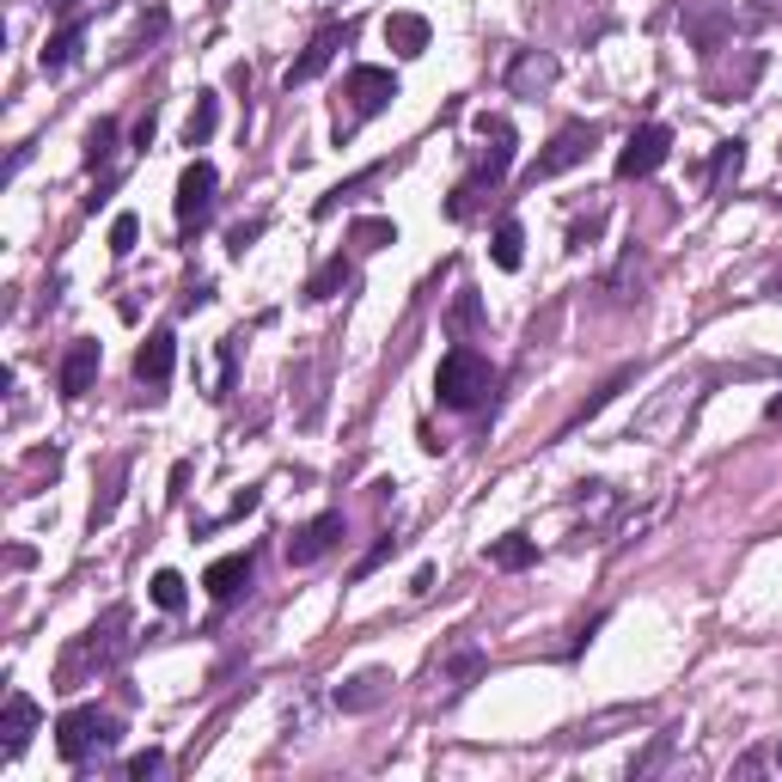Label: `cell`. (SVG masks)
Here are the masks:
<instances>
[{
    "instance_id": "cell-1",
    "label": "cell",
    "mask_w": 782,
    "mask_h": 782,
    "mask_svg": "<svg viewBox=\"0 0 782 782\" xmlns=\"http://www.w3.org/2000/svg\"><path fill=\"white\" fill-rule=\"evenodd\" d=\"M490 385H495L490 354L465 349V342L441 354V373H434V398H441L446 410H477V404L490 398Z\"/></svg>"
},
{
    "instance_id": "cell-2",
    "label": "cell",
    "mask_w": 782,
    "mask_h": 782,
    "mask_svg": "<svg viewBox=\"0 0 782 782\" xmlns=\"http://www.w3.org/2000/svg\"><path fill=\"white\" fill-rule=\"evenodd\" d=\"M105 746H117V715H105V709H68L56 721V751L68 765H80L86 751H105Z\"/></svg>"
},
{
    "instance_id": "cell-3",
    "label": "cell",
    "mask_w": 782,
    "mask_h": 782,
    "mask_svg": "<svg viewBox=\"0 0 782 782\" xmlns=\"http://www.w3.org/2000/svg\"><path fill=\"white\" fill-rule=\"evenodd\" d=\"M666 154H673V129L666 123H642L636 135L624 141V154H617V178H648V171L666 166Z\"/></svg>"
},
{
    "instance_id": "cell-4",
    "label": "cell",
    "mask_w": 782,
    "mask_h": 782,
    "mask_svg": "<svg viewBox=\"0 0 782 782\" xmlns=\"http://www.w3.org/2000/svg\"><path fill=\"white\" fill-rule=\"evenodd\" d=\"M215 166L208 159H190L184 166V178H178V227L184 232H196L202 220H208V208H215Z\"/></svg>"
},
{
    "instance_id": "cell-5",
    "label": "cell",
    "mask_w": 782,
    "mask_h": 782,
    "mask_svg": "<svg viewBox=\"0 0 782 782\" xmlns=\"http://www.w3.org/2000/svg\"><path fill=\"white\" fill-rule=\"evenodd\" d=\"M593 141H599L593 123H568V129H556V141L544 147V154H538V166H532V184H538V178H563L568 166H581Z\"/></svg>"
},
{
    "instance_id": "cell-6",
    "label": "cell",
    "mask_w": 782,
    "mask_h": 782,
    "mask_svg": "<svg viewBox=\"0 0 782 782\" xmlns=\"http://www.w3.org/2000/svg\"><path fill=\"white\" fill-rule=\"evenodd\" d=\"M349 98H354V117H380L398 98V74L392 68H349Z\"/></svg>"
},
{
    "instance_id": "cell-7",
    "label": "cell",
    "mask_w": 782,
    "mask_h": 782,
    "mask_svg": "<svg viewBox=\"0 0 782 782\" xmlns=\"http://www.w3.org/2000/svg\"><path fill=\"white\" fill-rule=\"evenodd\" d=\"M477 135L490 141V154L477 166V184H502L507 166H514V123L507 117H477Z\"/></svg>"
},
{
    "instance_id": "cell-8",
    "label": "cell",
    "mask_w": 782,
    "mask_h": 782,
    "mask_svg": "<svg viewBox=\"0 0 782 782\" xmlns=\"http://www.w3.org/2000/svg\"><path fill=\"white\" fill-rule=\"evenodd\" d=\"M337 538H342V514H318V520H306L300 532L288 538V563H293V568L318 563L324 551H337Z\"/></svg>"
},
{
    "instance_id": "cell-9",
    "label": "cell",
    "mask_w": 782,
    "mask_h": 782,
    "mask_svg": "<svg viewBox=\"0 0 782 782\" xmlns=\"http://www.w3.org/2000/svg\"><path fill=\"white\" fill-rule=\"evenodd\" d=\"M251 575H257V556L239 551V556H220V563H208V575H202V587L220 599V605H232V599L251 587Z\"/></svg>"
},
{
    "instance_id": "cell-10",
    "label": "cell",
    "mask_w": 782,
    "mask_h": 782,
    "mask_svg": "<svg viewBox=\"0 0 782 782\" xmlns=\"http://www.w3.org/2000/svg\"><path fill=\"white\" fill-rule=\"evenodd\" d=\"M342 44H349V25H342V32H337V25H324V32L306 44V56L288 68V86H306V80H318L324 68L337 62V49H342Z\"/></svg>"
},
{
    "instance_id": "cell-11",
    "label": "cell",
    "mask_w": 782,
    "mask_h": 782,
    "mask_svg": "<svg viewBox=\"0 0 782 782\" xmlns=\"http://www.w3.org/2000/svg\"><path fill=\"white\" fill-rule=\"evenodd\" d=\"M98 361H105V349H98L93 337H80L74 349L62 354V398H86V392H93Z\"/></svg>"
},
{
    "instance_id": "cell-12",
    "label": "cell",
    "mask_w": 782,
    "mask_h": 782,
    "mask_svg": "<svg viewBox=\"0 0 782 782\" xmlns=\"http://www.w3.org/2000/svg\"><path fill=\"white\" fill-rule=\"evenodd\" d=\"M171 361H178V337H171V330H154V337L141 342V354H135V380L159 392V385L171 380Z\"/></svg>"
},
{
    "instance_id": "cell-13",
    "label": "cell",
    "mask_w": 782,
    "mask_h": 782,
    "mask_svg": "<svg viewBox=\"0 0 782 782\" xmlns=\"http://www.w3.org/2000/svg\"><path fill=\"white\" fill-rule=\"evenodd\" d=\"M32 727H37V703L32 697H25V690H13V697H7V721H0V751H7V758H13V751H25V739H32Z\"/></svg>"
},
{
    "instance_id": "cell-14",
    "label": "cell",
    "mask_w": 782,
    "mask_h": 782,
    "mask_svg": "<svg viewBox=\"0 0 782 782\" xmlns=\"http://www.w3.org/2000/svg\"><path fill=\"white\" fill-rule=\"evenodd\" d=\"M385 44L398 49V56H422V49H429V19L422 13H392L385 19Z\"/></svg>"
},
{
    "instance_id": "cell-15",
    "label": "cell",
    "mask_w": 782,
    "mask_h": 782,
    "mask_svg": "<svg viewBox=\"0 0 782 782\" xmlns=\"http://www.w3.org/2000/svg\"><path fill=\"white\" fill-rule=\"evenodd\" d=\"M385 685H392V673H361L349 678V685H337V709H373L385 697Z\"/></svg>"
},
{
    "instance_id": "cell-16",
    "label": "cell",
    "mask_w": 782,
    "mask_h": 782,
    "mask_svg": "<svg viewBox=\"0 0 782 782\" xmlns=\"http://www.w3.org/2000/svg\"><path fill=\"white\" fill-rule=\"evenodd\" d=\"M490 257H495V269H520V257H526V227L520 220H502V227H495Z\"/></svg>"
},
{
    "instance_id": "cell-17",
    "label": "cell",
    "mask_w": 782,
    "mask_h": 782,
    "mask_svg": "<svg viewBox=\"0 0 782 782\" xmlns=\"http://www.w3.org/2000/svg\"><path fill=\"white\" fill-rule=\"evenodd\" d=\"M490 563L495 568H532L538 563V544H532V538H520V532H507V538H495V544H490Z\"/></svg>"
},
{
    "instance_id": "cell-18",
    "label": "cell",
    "mask_w": 782,
    "mask_h": 782,
    "mask_svg": "<svg viewBox=\"0 0 782 782\" xmlns=\"http://www.w3.org/2000/svg\"><path fill=\"white\" fill-rule=\"evenodd\" d=\"M215 123H220V105H215V93H196V110L184 117V141H190V147H202V141L215 135Z\"/></svg>"
},
{
    "instance_id": "cell-19",
    "label": "cell",
    "mask_w": 782,
    "mask_h": 782,
    "mask_svg": "<svg viewBox=\"0 0 782 782\" xmlns=\"http://www.w3.org/2000/svg\"><path fill=\"white\" fill-rule=\"evenodd\" d=\"M147 593H154V605H159V612H184L190 587H184V575H178V568H159V575H154V587H147Z\"/></svg>"
},
{
    "instance_id": "cell-20",
    "label": "cell",
    "mask_w": 782,
    "mask_h": 782,
    "mask_svg": "<svg viewBox=\"0 0 782 782\" xmlns=\"http://www.w3.org/2000/svg\"><path fill=\"white\" fill-rule=\"evenodd\" d=\"M739 159H746V141H721V147H715V166H709V190L727 184V178L739 171Z\"/></svg>"
},
{
    "instance_id": "cell-21",
    "label": "cell",
    "mask_w": 782,
    "mask_h": 782,
    "mask_svg": "<svg viewBox=\"0 0 782 782\" xmlns=\"http://www.w3.org/2000/svg\"><path fill=\"white\" fill-rule=\"evenodd\" d=\"M74 49H80V25H68L62 37H49V49H44V74H62V68L74 62Z\"/></svg>"
},
{
    "instance_id": "cell-22",
    "label": "cell",
    "mask_w": 782,
    "mask_h": 782,
    "mask_svg": "<svg viewBox=\"0 0 782 782\" xmlns=\"http://www.w3.org/2000/svg\"><path fill=\"white\" fill-rule=\"evenodd\" d=\"M342 281H349V263H342V257H330V263L318 269V276L306 281V300H330V293H337Z\"/></svg>"
},
{
    "instance_id": "cell-23",
    "label": "cell",
    "mask_w": 782,
    "mask_h": 782,
    "mask_svg": "<svg viewBox=\"0 0 782 782\" xmlns=\"http://www.w3.org/2000/svg\"><path fill=\"white\" fill-rule=\"evenodd\" d=\"M551 74H556V62H551V56H526V62L514 68L507 80H514V93H526V86H544Z\"/></svg>"
},
{
    "instance_id": "cell-24",
    "label": "cell",
    "mask_w": 782,
    "mask_h": 782,
    "mask_svg": "<svg viewBox=\"0 0 782 782\" xmlns=\"http://www.w3.org/2000/svg\"><path fill=\"white\" fill-rule=\"evenodd\" d=\"M110 147H117V123H110V117H98L93 135H86V166H105Z\"/></svg>"
},
{
    "instance_id": "cell-25",
    "label": "cell",
    "mask_w": 782,
    "mask_h": 782,
    "mask_svg": "<svg viewBox=\"0 0 782 782\" xmlns=\"http://www.w3.org/2000/svg\"><path fill=\"white\" fill-rule=\"evenodd\" d=\"M354 245H368V251L398 245V227H392V220H354Z\"/></svg>"
},
{
    "instance_id": "cell-26",
    "label": "cell",
    "mask_w": 782,
    "mask_h": 782,
    "mask_svg": "<svg viewBox=\"0 0 782 782\" xmlns=\"http://www.w3.org/2000/svg\"><path fill=\"white\" fill-rule=\"evenodd\" d=\"M135 239H141V220H135V215H117V220H110V251H117V257H129V251H135Z\"/></svg>"
},
{
    "instance_id": "cell-27",
    "label": "cell",
    "mask_w": 782,
    "mask_h": 782,
    "mask_svg": "<svg viewBox=\"0 0 782 782\" xmlns=\"http://www.w3.org/2000/svg\"><path fill=\"white\" fill-rule=\"evenodd\" d=\"M129 777H135V782H147V777H159V770H166V758H159V751L154 746H147V751H135V758H129Z\"/></svg>"
},
{
    "instance_id": "cell-28",
    "label": "cell",
    "mask_w": 782,
    "mask_h": 782,
    "mask_svg": "<svg viewBox=\"0 0 782 782\" xmlns=\"http://www.w3.org/2000/svg\"><path fill=\"white\" fill-rule=\"evenodd\" d=\"M385 556H392V538H380V544H373V551H368V556H361V575H368V568H380V563H385Z\"/></svg>"
},
{
    "instance_id": "cell-29",
    "label": "cell",
    "mask_w": 782,
    "mask_h": 782,
    "mask_svg": "<svg viewBox=\"0 0 782 782\" xmlns=\"http://www.w3.org/2000/svg\"><path fill=\"white\" fill-rule=\"evenodd\" d=\"M257 232H263V227H257V220H251V227H232V251H245V245H251V239H257Z\"/></svg>"
},
{
    "instance_id": "cell-30",
    "label": "cell",
    "mask_w": 782,
    "mask_h": 782,
    "mask_svg": "<svg viewBox=\"0 0 782 782\" xmlns=\"http://www.w3.org/2000/svg\"><path fill=\"white\" fill-rule=\"evenodd\" d=\"M471 318H477V300H471V293H465L459 306H453V324H471Z\"/></svg>"
},
{
    "instance_id": "cell-31",
    "label": "cell",
    "mask_w": 782,
    "mask_h": 782,
    "mask_svg": "<svg viewBox=\"0 0 782 782\" xmlns=\"http://www.w3.org/2000/svg\"><path fill=\"white\" fill-rule=\"evenodd\" d=\"M49 7H56V13H68V7H80V0H49Z\"/></svg>"
}]
</instances>
